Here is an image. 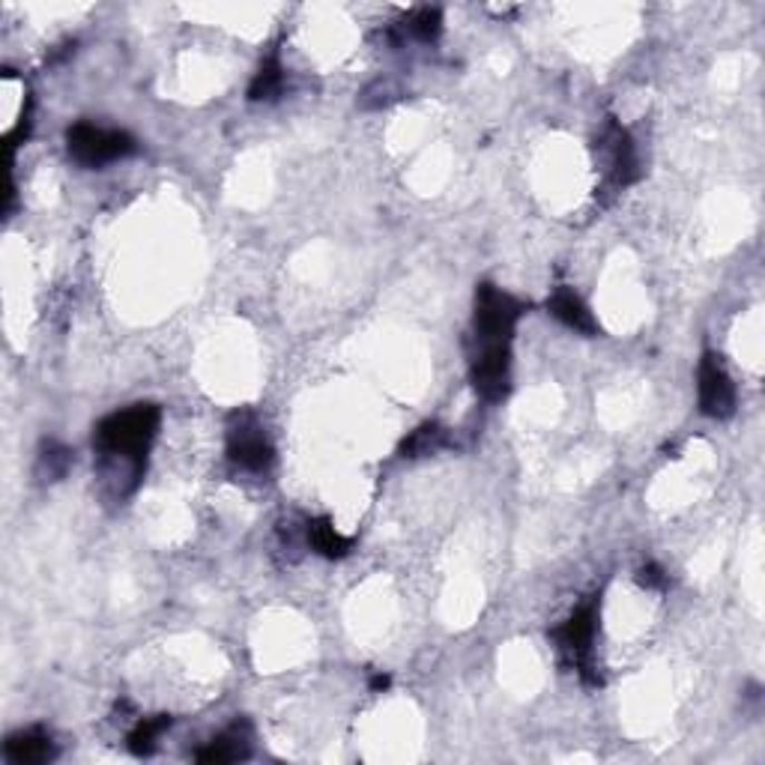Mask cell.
<instances>
[{
	"label": "cell",
	"instance_id": "cell-8",
	"mask_svg": "<svg viewBox=\"0 0 765 765\" xmlns=\"http://www.w3.org/2000/svg\"><path fill=\"white\" fill-rule=\"evenodd\" d=\"M601 150H605L607 161V180L614 183L616 189H625V186H631V183L640 180L637 147H634L631 135L625 133L616 120H610L605 135H601Z\"/></svg>",
	"mask_w": 765,
	"mask_h": 765
},
{
	"label": "cell",
	"instance_id": "cell-10",
	"mask_svg": "<svg viewBox=\"0 0 765 765\" xmlns=\"http://www.w3.org/2000/svg\"><path fill=\"white\" fill-rule=\"evenodd\" d=\"M3 756L12 765H42L55 759L57 747L51 742V736L42 733V729H21V733H12L7 738Z\"/></svg>",
	"mask_w": 765,
	"mask_h": 765
},
{
	"label": "cell",
	"instance_id": "cell-2",
	"mask_svg": "<svg viewBox=\"0 0 765 765\" xmlns=\"http://www.w3.org/2000/svg\"><path fill=\"white\" fill-rule=\"evenodd\" d=\"M527 312V303L500 291L497 284L482 282L475 287L473 344H511L518 321Z\"/></svg>",
	"mask_w": 765,
	"mask_h": 765
},
{
	"label": "cell",
	"instance_id": "cell-3",
	"mask_svg": "<svg viewBox=\"0 0 765 765\" xmlns=\"http://www.w3.org/2000/svg\"><path fill=\"white\" fill-rule=\"evenodd\" d=\"M67 150L72 156V161H78L81 168L96 170L117 159L133 156L138 150V141L129 133H124V129H105V126L81 120V124L67 129Z\"/></svg>",
	"mask_w": 765,
	"mask_h": 765
},
{
	"label": "cell",
	"instance_id": "cell-11",
	"mask_svg": "<svg viewBox=\"0 0 765 765\" xmlns=\"http://www.w3.org/2000/svg\"><path fill=\"white\" fill-rule=\"evenodd\" d=\"M548 312L557 317L559 323H566L568 330L580 332V335H598L601 332V326H598V321L592 317V312L586 308V303L577 296L571 287H557L553 291V296L548 300Z\"/></svg>",
	"mask_w": 765,
	"mask_h": 765
},
{
	"label": "cell",
	"instance_id": "cell-19",
	"mask_svg": "<svg viewBox=\"0 0 765 765\" xmlns=\"http://www.w3.org/2000/svg\"><path fill=\"white\" fill-rule=\"evenodd\" d=\"M637 583L646 586V589H664L667 586V577H664L661 566H655V562H646V566L637 571Z\"/></svg>",
	"mask_w": 765,
	"mask_h": 765
},
{
	"label": "cell",
	"instance_id": "cell-16",
	"mask_svg": "<svg viewBox=\"0 0 765 765\" xmlns=\"http://www.w3.org/2000/svg\"><path fill=\"white\" fill-rule=\"evenodd\" d=\"M282 60H278V55L266 57L264 63H261V69L255 72V78H252V85H248V99H252V102H269V99H275V96L282 94Z\"/></svg>",
	"mask_w": 765,
	"mask_h": 765
},
{
	"label": "cell",
	"instance_id": "cell-17",
	"mask_svg": "<svg viewBox=\"0 0 765 765\" xmlns=\"http://www.w3.org/2000/svg\"><path fill=\"white\" fill-rule=\"evenodd\" d=\"M401 30L416 42H434L443 33V12L434 10V7H422L401 24Z\"/></svg>",
	"mask_w": 765,
	"mask_h": 765
},
{
	"label": "cell",
	"instance_id": "cell-9",
	"mask_svg": "<svg viewBox=\"0 0 765 765\" xmlns=\"http://www.w3.org/2000/svg\"><path fill=\"white\" fill-rule=\"evenodd\" d=\"M252 756V724L248 720H237L231 727L209 742L207 747H200L195 759L198 763H239V759H248Z\"/></svg>",
	"mask_w": 765,
	"mask_h": 765
},
{
	"label": "cell",
	"instance_id": "cell-18",
	"mask_svg": "<svg viewBox=\"0 0 765 765\" xmlns=\"http://www.w3.org/2000/svg\"><path fill=\"white\" fill-rule=\"evenodd\" d=\"M401 96H404V90H401L392 78H377V81H371V85L360 94V108H365V111H377V108H386V105L398 102Z\"/></svg>",
	"mask_w": 765,
	"mask_h": 765
},
{
	"label": "cell",
	"instance_id": "cell-13",
	"mask_svg": "<svg viewBox=\"0 0 765 765\" xmlns=\"http://www.w3.org/2000/svg\"><path fill=\"white\" fill-rule=\"evenodd\" d=\"M452 445V440H449V431H445L443 425H437V422H425L422 428H416L413 434L406 437L404 443H401V458H428V454H437L443 452V449H449Z\"/></svg>",
	"mask_w": 765,
	"mask_h": 765
},
{
	"label": "cell",
	"instance_id": "cell-4",
	"mask_svg": "<svg viewBox=\"0 0 765 765\" xmlns=\"http://www.w3.org/2000/svg\"><path fill=\"white\" fill-rule=\"evenodd\" d=\"M598 616H601V601L596 596L589 598L586 605L577 607L575 614L568 616L566 622L553 628V634H550L557 640L559 649L575 658V670L592 688L601 685V676H598L596 664H592V640H596L598 634Z\"/></svg>",
	"mask_w": 765,
	"mask_h": 765
},
{
	"label": "cell",
	"instance_id": "cell-1",
	"mask_svg": "<svg viewBox=\"0 0 765 765\" xmlns=\"http://www.w3.org/2000/svg\"><path fill=\"white\" fill-rule=\"evenodd\" d=\"M159 404H133L105 416L94 431L96 470L117 500H126L141 484L147 454L159 434Z\"/></svg>",
	"mask_w": 765,
	"mask_h": 765
},
{
	"label": "cell",
	"instance_id": "cell-7",
	"mask_svg": "<svg viewBox=\"0 0 765 765\" xmlns=\"http://www.w3.org/2000/svg\"><path fill=\"white\" fill-rule=\"evenodd\" d=\"M697 389H699V413L709 419H729L736 413V383L724 369L718 353L706 350L699 360L697 371Z\"/></svg>",
	"mask_w": 765,
	"mask_h": 765
},
{
	"label": "cell",
	"instance_id": "cell-15",
	"mask_svg": "<svg viewBox=\"0 0 765 765\" xmlns=\"http://www.w3.org/2000/svg\"><path fill=\"white\" fill-rule=\"evenodd\" d=\"M72 467V452L57 440H46L37 454V479L39 482H60Z\"/></svg>",
	"mask_w": 765,
	"mask_h": 765
},
{
	"label": "cell",
	"instance_id": "cell-5",
	"mask_svg": "<svg viewBox=\"0 0 765 765\" xmlns=\"http://www.w3.org/2000/svg\"><path fill=\"white\" fill-rule=\"evenodd\" d=\"M227 461L243 473H266L275 461L273 443L266 440L264 425L252 410L234 413L227 422Z\"/></svg>",
	"mask_w": 765,
	"mask_h": 765
},
{
	"label": "cell",
	"instance_id": "cell-20",
	"mask_svg": "<svg viewBox=\"0 0 765 765\" xmlns=\"http://www.w3.org/2000/svg\"><path fill=\"white\" fill-rule=\"evenodd\" d=\"M389 685H392V679H389L386 673H377V676H371V690H386Z\"/></svg>",
	"mask_w": 765,
	"mask_h": 765
},
{
	"label": "cell",
	"instance_id": "cell-6",
	"mask_svg": "<svg viewBox=\"0 0 765 765\" xmlns=\"http://www.w3.org/2000/svg\"><path fill=\"white\" fill-rule=\"evenodd\" d=\"M470 383L488 404H500L511 392V344H473Z\"/></svg>",
	"mask_w": 765,
	"mask_h": 765
},
{
	"label": "cell",
	"instance_id": "cell-14",
	"mask_svg": "<svg viewBox=\"0 0 765 765\" xmlns=\"http://www.w3.org/2000/svg\"><path fill=\"white\" fill-rule=\"evenodd\" d=\"M174 718L170 715H153V718H141L133 727V733L126 736V747L133 751L135 756H150L156 754L159 747V736L165 729H170Z\"/></svg>",
	"mask_w": 765,
	"mask_h": 765
},
{
	"label": "cell",
	"instance_id": "cell-12",
	"mask_svg": "<svg viewBox=\"0 0 765 765\" xmlns=\"http://www.w3.org/2000/svg\"><path fill=\"white\" fill-rule=\"evenodd\" d=\"M305 539H308V545L326 559H341L353 550V539L341 536L339 529L332 527L330 518L308 520V523H305Z\"/></svg>",
	"mask_w": 765,
	"mask_h": 765
}]
</instances>
